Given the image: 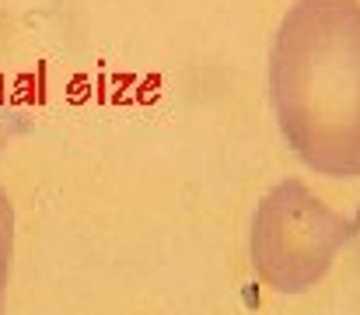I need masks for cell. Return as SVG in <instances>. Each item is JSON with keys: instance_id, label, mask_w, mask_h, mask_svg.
Returning a JSON list of instances; mask_svg holds the SVG:
<instances>
[{"instance_id": "6da1fadb", "label": "cell", "mask_w": 360, "mask_h": 315, "mask_svg": "<svg viewBox=\"0 0 360 315\" xmlns=\"http://www.w3.org/2000/svg\"><path fill=\"white\" fill-rule=\"evenodd\" d=\"M269 102L319 175L360 179V0H294L269 46Z\"/></svg>"}, {"instance_id": "3957f363", "label": "cell", "mask_w": 360, "mask_h": 315, "mask_svg": "<svg viewBox=\"0 0 360 315\" xmlns=\"http://www.w3.org/2000/svg\"><path fill=\"white\" fill-rule=\"evenodd\" d=\"M11 259H14V204L0 186V315L7 298V280H11Z\"/></svg>"}, {"instance_id": "7a4b0ae2", "label": "cell", "mask_w": 360, "mask_h": 315, "mask_svg": "<svg viewBox=\"0 0 360 315\" xmlns=\"http://www.w3.org/2000/svg\"><path fill=\"white\" fill-rule=\"evenodd\" d=\"M354 235L357 221L333 210L301 179H283L252 214V270L276 295H304L333 270Z\"/></svg>"}]
</instances>
